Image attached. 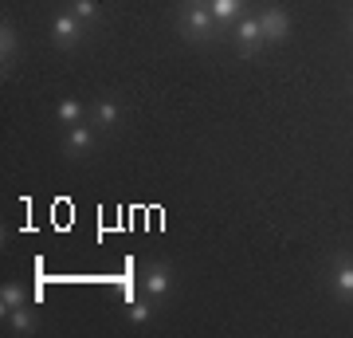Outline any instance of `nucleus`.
I'll return each instance as SVG.
<instances>
[{
	"label": "nucleus",
	"instance_id": "obj_1",
	"mask_svg": "<svg viewBox=\"0 0 353 338\" xmlns=\"http://www.w3.org/2000/svg\"><path fill=\"white\" fill-rule=\"evenodd\" d=\"M176 32L189 39V44H216V39H224V28L212 20L208 8H176Z\"/></svg>",
	"mask_w": 353,
	"mask_h": 338
},
{
	"label": "nucleus",
	"instance_id": "obj_2",
	"mask_svg": "<svg viewBox=\"0 0 353 338\" xmlns=\"http://www.w3.org/2000/svg\"><path fill=\"white\" fill-rule=\"evenodd\" d=\"M228 39H232V48H236V55H240V59H252V55H259V51L267 48L263 28H259V16H255V12H243L240 20L232 24Z\"/></svg>",
	"mask_w": 353,
	"mask_h": 338
},
{
	"label": "nucleus",
	"instance_id": "obj_3",
	"mask_svg": "<svg viewBox=\"0 0 353 338\" xmlns=\"http://www.w3.org/2000/svg\"><path fill=\"white\" fill-rule=\"evenodd\" d=\"M51 44L59 51H75L79 44H83V36H87V28H83V20H79L71 8H59V12L51 16V28H48Z\"/></svg>",
	"mask_w": 353,
	"mask_h": 338
},
{
	"label": "nucleus",
	"instance_id": "obj_4",
	"mask_svg": "<svg viewBox=\"0 0 353 338\" xmlns=\"http://www.w3.org/2000/svg\"><path fill=\"white\" fill-rule=\"evenodd\" d=\"M138 279H141V291H145L150 299H157V303L173 295V267H169V263H161V260H150L138 272Z\"/></svg>",
	"mask_w": 353,
	"mask_h": 338
},
{
	"label": "nucleus",
	"instance_id": "obj_5",
	"mask_svg": "<svg viewBox=\"0 0 353 338\" xmlns=\"http://www.w3.org/2000/svg\"><path fill=\"white\" fill-rule=\"evenodd\" d=\"M94 142H99V134H94V126L90 122H79V126H63V153L71 158V162H87L90 153H94Z\"/></svg>",
	"mask_w": 353,
	"mask_h": 338
},
{
	"label": "nucleus",
	"instance_id": "obj_6",
	"mask_svg": "<svg viewBox=\"0 0 353 338\" xmlns=\"http://www.w3.org/2000/svg\"><path fill=\"white\" fill-rule=\"evenodd\" d=\"M326 288L338 303H350L353 307V256H338L334 260V267H330V276H326Z\"/></svg>",
	"mask_w": 353,
	"mask_h": 338
},
{
	"label": "nucleus",
	"instance_id": "obj_7",
	"mask_svg": "<svg viewBox=\"0 0 353 338\" xmlns=\"http://www.w3.org/2000/svg\"><path fill=\"white\" fill-rule=\"evenodd\" d=\"M16 63H20V32H16V24L4 16V20H0V75L8 79L16 71Z\"/></svg>",
	"mask_w": 353,
	"mask_h": 338
},
{
	"label": "nucleus",
	"instance_id": "obj_8",
	"mask_svg": "<svg viewBox=\"0 0 353 338\" xmlns=\"http://www.w3.org/2000/svg\"><path fill=\"white\" fill-rule=\"evenodd\" d=\"M259 28H263V39L267 44H283L290 36V16L279 8V4H267L259 12Z\"/></svg>",
	"mask_w": 353,
	"mask_h": 338
},
{
	"label": "nucleus",
	"instance_id": "obj_9",
	"mask_svg": "<svg viewBox=\"0 0 353 338\" xmlns=\"http://www.w3.org/2000/svg\"><path fill=\"white\" fill-rule=\"evenodd\" d=\"M208 12H212V20L224 28V32H232V24H236L243 12H252V0H208Z\"/></svg>",
	"mask_w": 353,
	"mask_h": 338
},
{
	"label": "nucleus",
	"instance_id": "obj_10",
	"mask_svg": "<svg viewBox=\"0 0 353 338\" xmlns=\"http://www.w3.org/2000/svg\"><path fill=\"white\" fill-rule=\"evenodd\" d=\"M87 122L102 126V130H118V126H122V102L118 99H99L87 111Z\"/></svg>",
	"mask_w": 353,
	"mask_h": 338
},
{
	"label": "nucleus",
	"instance_id": "obj_11",
	"mask_svg": "<svg viewBox=\"0 0 353 338\" xmlns=\"http://www.w3.org/2000/svg\"><path fill=\"white\" fill-rule=\"evenodd\" d=\"M67 8L83 20V28H87V32L102 20V0H67Z\"/></svg>",
	"mask_w": 353,
	"mask_h": 338
},
{
	"label": "nucleus",
	"instance_id": "obj_12",
	"mask_svg": "<svg viewBox=\"0 0 353 338\" xmlns=\"http://www.w3.org/2000/svg\"><path fill=\"white\" fill-rule=\"evenodd\" d=\"M55 122L59 126H79V122H87V106L79 99H63L59 106H55Z\"/></svg>",
	"mask_w": 353,
	"mask_h": 338
},
{
	"label": "nucleus",
	"instance_id": "obj_13",
	"mask_svg": "<svg viewBox=\"0 0 353 338\" xmlns=\"http://www.w3.org/2000/svg\"><path fill=\"white\" fill-rule=\"evenodd\" d=\"M4 323L12 326L16 335H32V330H36V326H39V314H32V311H28V307H16L12 314H4Z\"/></svg>",
	"mask_w": 353,
	"mask_h": 338
},
{
	"label": "nucleus",
	"instance_id": "obj_14",
	"mask_svg": "<svg viewBox=\"0 0 353 338\" xmlns=\"http://www.w3.org/2000/svg\"><path fill=\"white\" fill-rule=\"evenodd\" d=\"M153 303H157V299H150L145 291H141V295H138L134 303H126L130 323H134V326H145V323H150V319H153Z\"/></svg>",
	"mask_w": 353,
	"mask_h": 338
},
{
	"label": "nucleus",
	"instance_id": "obj_15",
	"mask_svg": "<svg viewBox=\"0 0 353 338\" xmlns=\"http://www.w3.org/2000/svg\"><path fill=\"white\" fill-rule=\"evenodd\" d=\"M16 307H24V288L20 283H4L0 288V314H12Z\"/></svg>",
	"mask_w": 353,
	"mask_h": 338
},
{
	"label": "nucleus",
	"instance_id": "obj_16",
	"mask_svg": "<svg viewBox=\"0 0 353 338\" xmlns=\"http://www.w3.org/2000/svg\"><path fill=\"white\" fill-rule=\"evenodd\" d=\"M176 8H208V0H181Z\"/></svg>",
	"mask_w": 353,
	"mask_h": 338
},
{
	"label": "nucleus",
	"instance_id": "obj_17",
	"mask_svg": "<svg viewBox=\"0 0 353 338\" xmlns=\"http://www.w3.org/2000/svg\"><path fill=\"white\" fill-rule=\"evenodd\" d=\"M350 36H353V12H350Z\"/></svg>",
	"mask_w": 353,
	"mask_h": 338
}]
</instances>
